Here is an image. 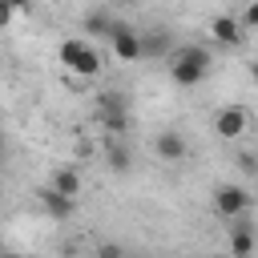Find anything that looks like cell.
I'll return each mask as SVG.
<instances>
[{
    "label": "cell",
    "instance_id": "cell-1",
    "mask_svg": "<svg viewBox=\"0 0 258 258\" xmlns=\"http://www.w3.org/2000/svg\"><path fill=\"white\" fill-rule=\"evenodd\" d=\"M210 69H214V56H210V48H202V44H181V48L169 52V77H173V85H181V89L202 85V81L210 77Z\"/></svg>",
    "mask_w": 258,
    "mask_h": 258
},
{
    "label": "cell",
    "instance_id": "cell-2",
    "mask_svg": "<svg viewBox=\"0 0 258 258\" xmlns=\"http://www.w3.org/2000/svg\"><path fill=\"white\" fill-rule=\"evenodd\" d=\"M60 64H64L73 77H81V81H93V77L101 73V52H97L89 40H81V36H69V40H60Z\"/></svg>",
    "mask_w": 258,
    "mask_h": 258
},
{
    "label": "cell",
    "instance_id": "cell-3",
    "mask_svg": "<svg viewBox=\"0 0 258 258\" xmlns=\"http://www.w3.org/2000/svg\"><path fill=\"white\" fill-rule=\"evenodd\" d=\"M214 210H218L226 222H238V218L250 210V194H246L242 185H234V181H222V185H214Z\"/></svg>",
    "mask_w": 258,
    "mask_h": 258
},
{
    "label": "cell",
    "instance_id": "cell-4",
    "mask_svg": "<svg viewBox=\"0 0 258 258\" xmlns=\"http://www.w3.org/2000/svg\"><path fill=\"white\" fill-rule=\"evenodd\" d=\"M109 48H113V56H117L121 64H137V60H141V32L117 20V28H113V36H109Z\"/></svg>",
    "mask_w": 258,
    "mask_h": 258
},
{
    "label": "cell",
    "instance_id": "cell-5",
    "mask_svg": "<svg viewBox=\"0 0 258 258\" xmlns=\"http://www.w3.org/2000/svg\"><path fill=\"white\" fill-rule=\"evenodd\" d=\"M246 129H250V113H246L242 105H222V109H218V117H214V133H218L222 141H238Z\"/></svg>",
    "mask_w": 258,
    "mask_h": 258
},
{
    "label": "cell",
    "instance_id": "cell-6",
    "mask_svg": "<svg viewBox=\"0 0 258 258\" xmlns=\"http://www.w3.org/2000/svg\"><path fill=\"white\" fill-rule=\"evenodd\" d=\"M210 36L218 44H226V48H238L246 40V24H242V16H214L210 20Z\"/></svg>",
    "mask_w": 258,
    "mask_h": 258
},
{
    "label": "cell",
    "instance_id": "cell-7",
    "mask_svg": "<svg viewBox=\"0 0 258 258\" xmlns=\"http://www.w3.org/2000/svg\"><path fill=\"white\" fill-rule=\"evenodd\" d=\"M36 202L44 206V214L48 218H56V222H64V218H73V210H77V198H69V194H60V189H52V185H44V189H36Z\"/></svg>",
    "mask_w": 258,
    "mask_h": 258
},
{
    "label": "cell",
    "instance_id": "cell-8",
    "mask_svg": "<svg viewBox=\"0 0 258 258\" xmlns=\"http://www.w3.org/2000/svg\"><path fill=\"white\" fill-rule=\"evenodd\" d=\"M169 52H173L169 28H149V32H141V60H161V56H169Z\"/></svg>",
    "mask_w": 258,
    "mask_h": 258
},
{
    "label": "cell",
    "instance_id": "cell-9",
    "mask_svg": "<svg viewBox=\"0 0 258 258\" xmlns=\"http://www.w3.org/2000/svg\"><path fill=\"white\" fill-rule=\"evenodd\" d=\"M153 149H157V157H161V161H181L189 145H185V137H181L177 129H161V133H157V141H153Z\"/></svg>",
    "mask_w": 258,
    "mask_h": 258
},
{
    "label": "cell",
    "instance_id": "cell-10",
    "mask_svg": "<svg viewBox=\"0 0 258 258\" xmlns=\"http://www.w3.org/2000/svg\"><path fill=\"white\" fill-rule=\"evenodd\" d=\"M97 125L109 129L113 137H125L129 125H133V113H129V109H97Z\"/></svg>",
    "mask_w": 258,
    "mask_h": 258
},
{
    "label": "cell",
    "instance_id": "cell-11",
    "mask_svg": "<svg viewBox=\"0 0 258 258\" xmlns=\"http://www.w3.org/2000/svg\"><path fill=\"white\" fill-rule=\"evenodd\" d=\"M254 246H258L254 226L238 218V226H230V250H234V254H254Z\"/></svg>",
    "mask_w": 258,
    "mask_h": 258
},
{
    "label": "cell",
    "instance_id": "cell-12",
    "mask_svg": "<svg viewBox=\"0 0 258 258\" xmlns=\"http://www.w3.org/2000/svg\"><path fill=\"white\" fill-rule=\"evenodd\" d=\"M113 28H117V20H113L105 8H89V12H85V32H93V36H105V40H109V36H113Z\"/></svg>",
    "mask_w": 258,
    "mask_h": 258
},
{
    "label": "cell",
    "instance_id": "cell-13",
    "mask_svg": "<svg viewBox=\"0 0 258 258\" xmlns=\"http://www.w3.org/2000/svg\"><path fill=\"white\" fill-rule=\"evenodd\" d=\"M105 161H109L113 173H129V165H133V149H129L121 137H113V145L105 149Z\"/></svg>",
    "mask_w": 258,
    "mask_h": 258
},
{
    "label": "cell",
    "instance_id": "cell-14",
    "mask_svg": "<svg viewBox=\"0 0 258 258\" xmlns=\"http://www.w3.org/2000/svg\"><path fill=\"white\" fill-rule=\"evenodd\" d=\"M52 189H60V194H69V198H77L81 194V173L73 169V165H60L56 173H52V181H48Z\"/></svg>",
    "mask_w": 258,
    "mask_h": 258
},
{
    "label": "cell",
    "instance_id": "cell-15",
    "mask_svg": "<svg viewBox=\"0 0 258 258\" xmlns=\"http://www.w3.org/2000/svg\"><path fill=\"white\" fill-rule=\"evenodd\" d=\"M97 109H129V93L105 89V93H97Z\"/></svg>",
    "mask_w": 258,
    "mask_h": 258
},
{
    "label": "cell",
    "instance_id": "cell-16",
    "mask_svg": "<svg viewBox=\"0 0 258 258\" xmlns=\"http://www.w3.org/2000/svg\"><path fill=\"white\" fill-rule=\"evenodd\" d=\"M238 169L254 177V173H258V153H242V157H238Z\"/></svg>",
    "mask_w": 258,
    "mask_h": 258
},
{
    "label": "cell",
    "instance_id": "cell-17",
    "mask_svg": "<svg viewBox=\"0 0 258 258\" xmlns=\"http://www.w3.org/2000/svg\"><path fill=\"white\" fill-rule=\"evenodd\" d=\"M242 24H246V32H250V28H258V0H250V4H246V12H242Z\"/></svg>",
    "mask_w": 258,
    "mask_h": 258
},
{
    "label": "cell",
    "instance_id": "cell-18",
    "mask_svg": "<svg viewBox=\"0 0 258 258\" xmlns=\"http://www.w3.org/2000/svg\"><path fill=\"white\" fill-rule=\"evenodd\" d=\"M12 12H16V8H12L8 0H0V32H4L8 24H12Z\"/></svg>",
    "mask_w": 258,
    "mask_h": 258
},
{
    "label": "cell",
    "instance_id": "cell-19",
    "mask_svg": "<svg viewBox=\"0 0 258 258\" xmlns=\"http://www.w3.org/2000/svg\"><path fill=\"white\" fill-rule=\"evenodd\" d=\"M97 254H101V258H117V254H121V246H101Z\"/></svg>",
    "mask_w": 258,
    "mask_h": 258
},
{
    "label": "cell",
    "instance_id": "cell-20",
    "mask_svg": "<svg viewBox=\"0 0 258 258\" xmlns=\"http://www.w3.org/2000/svg\"><path fill=\"white\" fill-rule=\"evenodd\" d=\"M8 4H12V8H16V12H20V8H28V4H32V0H8Z\"/></svg>",
    "mask_w": 258,
    "mask_h": 258
},
{
    "label": "cell",
    "instance_id": "cell-21",
    "mask_svg": "<svg viewBox=\"0 0 258 258\" xmlns=\"http://www.w3.org/2000/svg\"><path fill=\"white\" fill-rule=\"evenodd\" d=\"M250 77H254V81H258V60H254V64H250Z\"/></svg>",
    "mask_w": 258,
    "mask_h": 258
},
{
    "label": "cell",
    "instance_id": "cell-22",
    "mask_svg": "<svg viewBox=\"0 0 258 258\" xmlns=\"http://www.w3.org/2000/svg\"><path fill=\"white\" fill-rule=\"evenodd\" d=\"M0 153H4V129H0Z\"/></svg>",
    "mask_w": 258,
    "mask_h": 258
}]
</instances>
